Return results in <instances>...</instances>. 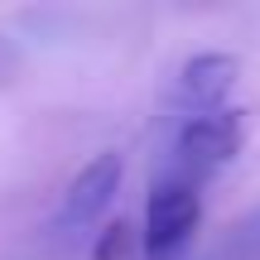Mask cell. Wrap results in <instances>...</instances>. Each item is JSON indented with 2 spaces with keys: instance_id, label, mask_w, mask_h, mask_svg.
<instances>
[{
  "instance_id": "5b68a950",
  "label": "cell",
  "mask_w": 260,
  "mask_h": 260,
  "mask_svg": "<svg viewBox=\"0 0 260 260\" xmlns=\"http://www.w3.org/2000/svg\"><path fill=\"white\" fill-rule=\"evenodd\" d=\"M125 246H130V226H125V222L106 226V241H96V260H116Z\"/></svg>"
},
{
  "instance_id": "3957f363",
  "label": "cell",
  "mask_w": 260,
  "mask_h": 260,
  "mask_svg": "<svg viewBox=\"0 0 260 260\" xmlns=\"http://www.w3.org/2000/svg\"><path fill=\"white\" fill-rule=\"evenodd\" d=\"M116 188H121V154H96L82 174L73 178V188L63 193V207L53 217L58 236H82L102 222V212L111 207Z\"/></svg>"
},
{
  "instance_id": "6da1fadb",
  "label": "cell",
  "mask_w": 260,
  "mask_h": 260,
  "mask_svg": "<svg viewBox=\"0 0 260 260\" xmlns=\"http://www.w3.org/2000/svg\"><path fill=\"white\" fill-rule=\"evenodd\" d=\"M241 140H246V116L232 111V106L226 111H207V116H188L174 140V164H178L174 178H183V183L207 178L212 169L236 159Z\"/></svg>"
},
{
  "instance_id": "7a4b0ae2",
  "label": "cell",
  "mask_w": 260,
  "mask_h": 260,
  "mask_svg": "<svg viewBox=\"0 0 260 260\" xmlns=\"http://www.w3.org/2000/svg\"><path fill=\"white\" fill-rule=\"evenodd\" d=\"M198 217H203V198H198V183H183V178H159L145 198V226H140V251L149 260L174 255L178 246L193 236Z\"/></svg>"
},
{
  "instance_id": "277c9868",
  "label": "cell",
  "mask_w": 260,
  "mask_h": 260,
  "mask_svg": "<svg viewBox=\"0 0 260 260\" xmlns=\"http://www.w3.org/2000/svg\"><path fill=\"white\" fill-rule=\"evenodd\" d=\"M236 87V58L232 53H198L178 73V96H183L188 116L226 111V96Z\"/></svg>"
}]
</instances>
